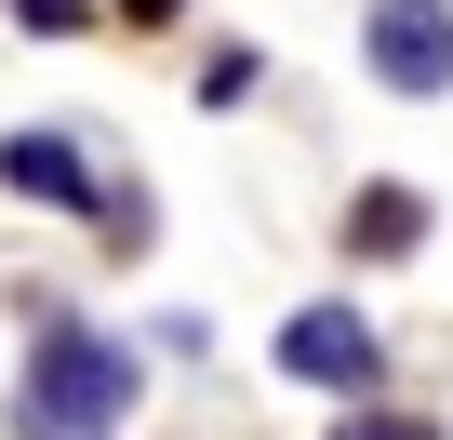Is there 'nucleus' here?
Returning <instances> with one entry per match:
<instances>
[{
    "mask_svg": "<svg viewBox=\"0 0 453 440\" xmlns=\"http://www.w3.org/2000/svg\"><path fill=\"white\" fill-rule=\"evenodd\" d=\"M120 413H134V347L54 307V320L27 334V374H14V427H27V440H120Z\"/></svg>",
    "mask_w": 453,
    "mask_h": 440,
    "instance_id": "nucleus-1",
    "label": "nucleus"
},
{
    "mask_svg": "<svg viewBox=\"0 0 453 440\" xmlns=\"http://www.w3.org/2000/svg\"><path fill=\"white\" fill-rule=\"evenodd\" d=\"M14 14H27L41 41H67V27H81V0H14Z\"/></svg>",
    "mask_w": 453,
    "mask_h": 440,
    "instance_id": "nucleus-8",
    "label": "nucleus"
},
{
    "mask_svg": "<svg viewBox=\"0 0 453 440\" xmlns=\"http://www.w3.org/2000/svg\"><path fill=\"white\" fill-rule=\"evenodd\" d=\"M254 81H267V54H254V41H226V54H213V67H200V107H241V94H254Z\"/></svg>",
    "mask_w": 453,
    "mask_h": 440,
    "instance_id": "nucleus-6",
    "label": "nucleus"
},
{
    "mask_svg": "<svg viewBox=\"0 0 453 440\" xmlns=\"http://www.w3.org/2000/svg\"><path fill=\"white\" fill-rule=\"evenodd\" d=\"M413 241H426V187H400V174H387V187H360V200H347V254H360V267H387V254H413Z\"/></svg>",
    "mask_w": 453,
    "mask_h": 440,
    "instance_id": "nucleus-5",
    "label": "nucleus"
},
{
    "mask_svg": "<svg viewBox=\"0 0 453 440\" xmlns=\"http://www.w3.org/2000/svg\"><path fill=\"white\" fill-rule=\"evenodd\" d=\"M280 374H307V387H334V400L360 413L373 374H387V347H373L360 307H294V320H280Z\"/></svg>",
    "mask_w": 453,
    "mask_h": 440,
    "instance_id": "nucleus-3",
    "label": "nucleus"
},
{
    "mask_svg": "<svg viewBox=\"0 0 453 440\" xmlns=\"http://www.w3.org/2000/svg\"><path fill=\"white\" fill-rule=\"evenodd\" d=\"M334 440H440V413H387V400H360V413H334Z\"/></svg>",
    "mask_w": 453,
    "mask_h": 440,
    "instance_id": "nucleus-7",
    "label": "nucleus"
},
{
    "mask_svg": "<svg viewBox=\"0 0 453 440\" xmlns=\"http://www.w3.org/2000/svg\"><path fill=\"white\" fill-rule=\"evenodd\" d=\"M0 187H14V200H41V213H107L94 200V160L41 120V134H0Z\"/></svg>",
    "mask_w": 453,
    "mask_h": 440,
    "instance_id": "nucleus-4",
    "label": "nucleus"
},
{
    "mask_svg": "<svg viewBox=\"0 0 453 440\" xmlns=\"http://www.w3.org/2000/svg\"><path fill=\"white\" fill-rule=\"evenodd\" d=\"M360 54L387 94H453V0H360Z\"/></svg>",
    "mask_w": 453,
    "mask_h": 440,
    "instance_id": "nucleus-2",
    "label": "nucleus"
},
{
    "mask_svg": "<svg viewBox=\"0 0 453 440\" xmlns=\"http://www.w3.org/2000/svg\"><path fill=\"white\" fill-rule=\"evenodd\" d=\"M187 14V0H120V27H173Z\"/></svg>",
    "mask_w": 453,
    "mask_h": 440,
    "instance_id": "nucleus-9",
    "label": "nucleus"
}]
</instances>
